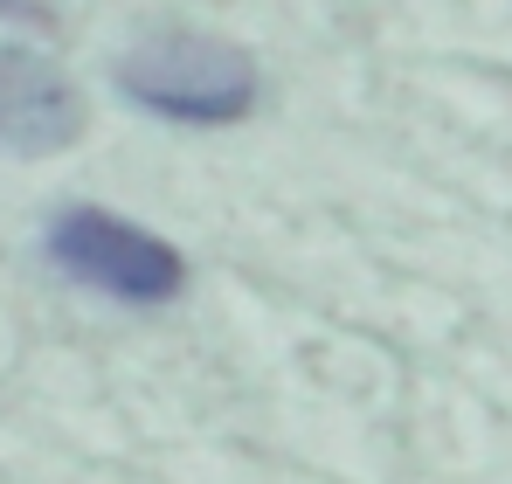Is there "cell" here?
I'll use <instances>...</instances> for the list:
<instances>
[{"label": "cell", "instance_id": "cell-1", "mask_svg": "<svg viewBox=\"0 0 512 484\" xmlns=\"http://www.w3.org/2000/svg\"><path fill=\"white\" fill-rule=\"evenodd\" d=\"M118 90L125 104H139L146 118L167 125H236L256 111V56L215 35H153L118 63Z\"/></svg>", "mask_w": 512, "mask_h": 484}, {"label": "cell", "instance_id": "cell-3", "mask_svg": "<svg viewBox=\"0 0 512 484\" xmlns=\"http://www.w3.org/2000/svg\"><path fill=\"white\" fill-rule=\"evenodd\" d=\"M84 139V97L42 49L0 42V153L49 160Z\"/></svg>", "mask_w": 512, "mask_h": 484}, {"label": "cell", "instance_id": "cell-2", "mask_svg": "<svg viewBox=\"0 0 512 484\" xmlns=\"http://www.w3.org/2000/svg\"><path fill=\"white\" fill-rule=\"evenodd\" d=\"M49 263L70 270L77 284L118 298V305H167L187 284L180 249H167L160 236H146L139 222H118L104 208H70L49 222Z\"/></svg>", "mask_w": 512, "mask_h": 484}]
</instances>
